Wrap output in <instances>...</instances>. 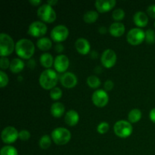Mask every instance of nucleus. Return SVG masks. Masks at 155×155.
<instances>
[{
  "label": "nucleus",
  "mask_w": 155,
  "mask_h": 155,
  "mask_svg": "<svg viewBox=\"0 0 155 155\" xmlns=\"http://www.w3.org/2000/svg\"><path fill=\"white\" fill-rule=\"evenodd\" d=\"M15 52L21 58L30 60L34 54L35 45L30 39H21L15 43Z\"/></svg>",
  "instance_id": "1"
},
{
  "label": "nucleus",
  "mask_w": 155,
  "mask_h": 155,
  "mask_svg": "<svg viewBox=\"0 0 155 155\" xmlns=\"http://www.w3.org/2000/svg\"><path fill=\"white\" fill-rule=\"evenodd\" d=\"M39 85L46 90H51L56 87L58 82V75L55 71L52 69H46L42 71L39 76Z\"/></svg>",
  "instance_id": "2"
},
{
  "label": "nucleus",
  "mask_w": 155,
  "mask_h": 155,
  "mask_svg": "<svg viewBox=\"0 0 155 155\" xmlns=\"http://www.w3.org/2000/svg\"><path fill=\"white\" fill-rule=\"evenodd\" d=\"M15 50V44L12 36L7 33H2L0 34V55L1 57H7Z\"/></svg>",
  "instance_id": "3"
},
{
  "label": "nucleus",
  "mask_w": 155,
  "mask_h": 155,
  "mask_svg": "<svg viewBox=\"0 0 155 155\" xmlns=\"http://www.w3.org/2000/svg\"><path fill=\"white\" fill-rule=\"evenodd\" d=\"M51 139L58 145H64L70 142L71 133L68 129L57 127L51 132Z\"/></svg>",
  "instance_id": "4"
},
{
  "label": "nucleus",
  "mask_w": 155,
  "mask_h": 155,
  "mask_svg": "<svg viewBox=\"0 0 155 155\" xmlns=\"http://www.w3.org/2000/svg\"><path fill=\"white\" fill-rule=\"evenodd\" d=\"M133 128L132 124L125 120H118L114 126V132L117 136L122 139H126L133 133Z\"/></svg>",
  "instance_id": "5"
},
{
  "label": "nucleus",
  "mask_w": 155,
  "mask_h": 155,
  "mask_svg": "<svg viewBox=\"0 0 155 155\" xmlns=\"http://www.w3.org/2000/svg\"><path fill=\"white\" fill-rule=\"evenodd\" d=\"M37 15L41 21L45 23H53L56 20V12L52 6L48 4H43L38 8Z\"/></svg>",
  "instance_id": "6"
},
{
  "label": "nucleus",
  "mask_w": 155,
  "mask_h": 155,
  "mask_svg": "<svg viewBox=\"0 0 155 155\" xmlns=\"http://www.w3.org/2000/svg\"><path fill=\"white\" fill-rule=\"evenodd\" d=\"M127 40L132 45H140L145 40V32L139 27L131 29L127 33Z\"/></svg>",
  "instance_id": "7"
},
{
  "label": "nucleus",
  "mask_w": 155,
  "mask_h": 155,
  "mask_svg": "<svg viewBox=\"0 0 155 155\" xmlns=\"http://www.w3.org/2000/svg\"><path fill=\"white\" fill-rule=\"evenodd\" d=\"M27 33L33 37L42 38L47 33V26L42 21H36L30 24Z\"/></svg>",
  "instance_id": "8"
},
{
  "label": "nucleus",
  "mask_w": 155,
  "mask_h": 155,
  "mask_svg": "<svg viewBox=\"0 0 155 155\" xmlns=\"http://www.w3.org/2000/svg\"><path fill=\"white\" fill-rule=\"evenodd\" d=\"M50 36L53 41L59 43V42H64L68 39V36H69V30L64 25L55 26L51 30Z\"/></svg>",
  "instance_id": "9"
},
{
  "label": "nucleus",
  "mask_w": 155,
  "mask_h": 155,
  "mask_svg": "<svg viewBox=\"0 0 155 155\" xmlns=\"http://www.w3.org/2000/svg\"><path fill=\"white\" fill-rule=\"evenodd\" d=\"M1 138L5 144H12L15 142L19 138V133L14 127H6L2 130Z\"/></svg>",
  "instance_id": "10"
},
{
  "label": "nucleus",
  "mask_w": 155,
  "mask_h": 155,
  "mask_svg": "<svg viewBox=\"0 0 155 155\" xmlns=\"http://www.w3.org/2000/svg\"><path fill=\"white\" fill-rule=\"evenodd\" d=\"M92 101L93 104L98 107H103L107 104L109 101L108 94L103 89L95 91L92 95Z\"/></svg>",
  "instance_id": "11"
},
{
  "label": "nucleus",
  "mask_w": 155,
  "mask_h": 155,
  "mask_svg": "<svg viewBox=\"0 0 155 155\" xmlns=\"http://www.w3.org/2000/svg\"><path fill=\"white\" fill-rule=\"evenodd\" d=\"M117 54L114 50L106 49L101 54V62L103 67L105 68H111L115 65L117 62Z\"/></svg>",
  "instance_id": "12"
},
{
  "label": "nucleus",
  "mask_w": 155,
  "mask_h": 155,
  "mask_svg": "<svg viewBox=\"0 0 155 155\" xmlns=\"http://www.w3.org/2000/svg\"><path fill=\"white\" fill-rule=\"evenodd\" d=\"M70 65V61L68 57L64 54H58L56 56L54 61V69L58 73H65Z\"/></svg>",
  "instance_id": "13"
},
{
  "label": "nucleus",
  "mask_w": 155,
  "mask_h": 155,
  "mask_svg": "<svg viewBox=\"0 0 155 155\" xmlns=\"http://www.w3.org/2000/svg\"><path fill=\"white\" fill-rule=\"evenodd\" d=\"M61 83L67 89H72L77 84V78L74 74L71 72H65L61 76Z\"/></svg>",
  "instance_id": "14"
},
{
  "label": "nucleus",
  "mask_w": 155,
  "mask_h": 155,
  "mask_svg": "<svg viewBox=\"0 0 155 155\" xmlns=\"http://www.w3.org/2000/svg\"><path fill=\"white\" fill-rule=\"evenodd\" d=\"M117 2L115 0H97L95 6L99 13H106L114 8Z\"/></svg>",
  "instance_id": "15"
},
{
  "label": "nucleus",
  "mask_w": 155,
  "mask_h": 155,
  "mask_svg": "<svg viewBox=\"0 0 155 155\" xmlns=\"http://www.w3.org/2000/svg\"><path fill=\"white\" fill-rule=\"evenodd\" d=\"M75 48L80 54H87L90 51V44L85 38H79L75 42Z\"/></svg>",
  "instance_id": "16"
},
{
  "label": "nucleus",
  "mask_w": 155,
  "mask_h": 155,
  "mask_svg": "<svg viewBox=\"0 0 155 155\" xmlns=\"http://www.w3.org/2000/svg\"><path fill=\"white\" fill-rule=\"evenodd\" d=\"M133 21L134 24L137 26L139 28L146 27L148 23V17L144 12L139 11L135 13L133 15Z\"/></svg>",
  "instance_id": "17"
},
{
  "label": "nucleus",
  "mask_w": 155,
  "mask_h": 155,
  "mask_svg": "<svg viewBox=\"0 0 155 155\" xmlns=\"http://www.w3.org/2000/svg\"><path fill=\"white\" fill-rule=\"evenodd\" d=\"M125 26L120 22H114L110 24L109 27V32L114 37H120L125 33Z\"/></svg>",
  "instance_id": "18"
},
{
  "label": "nucleus",
  "mask_w": 155,
  "mask_h": 155,
  "mask_svg": "<svg viewBox=\"0 0 155 155\" xmlns=\"http://www.w3.org/2000/svg\"><path fill=\"white\" fill-rule=\"evenodd\" d=\"M80 120L79 114L74 110H70L65 114L64 121L65 124H68L70 127H74L78 124Z\"/></svg>",
  "instance_id": "19"
},
{
  "label": "nucleus",
  "mask_w": 155,
  "mask_h": 155,
  "mask_svg": "<svg viewBox=\"0 0 155 155\" xmlns=\"http://www.w3.org/2000/svg\"><path fill=\"white\" fill-rule=\"evenodd\" d=\"M65 107L62 103L54 102L51 106V114L54 117L60 118L64 114Z\"/></svg>",
  "instance_id": "20"
},
{
  "label": "nucleus",
  "mask_w": 155,
  "mask_h": 155,
  "mask_svg": "<svg viewBox=\"0 0 155 155\" xmlns=\"http://www.w3.org/2000/svg\"><path fill=\"white\" fill-rule=\"evenodd\" d=\"M41 65L46 69H50L54 65V58L50 53H44L39 58Z\"/></svg>",
  "instance_id": "21"
},
{
  "label": "nucleus",
  "mask_w": 155,
  "mask_h": 155,
  "mask_svg": "<svg viewBox=\"0 0 155 155\" xmlns=\"http://www.w3.org/2000/svg\"><path fill=\"white\" fill-rule=\"evenodd\" d=\"M24 68V63L21 59L20 58H14L10 63V69L11 72L13 74H18L21 72Z\"/></svg>",
  "instance_id": "22"
},
{
  "label": "nucleus",
  "mask_w": 155,
  "mask_h": 155,
  "mask_svg": "<svg viewBox=\"0 0 155 155\" xmlns=\"http://www.w3.org/2000/svg\"><path fill=\"white\" fill-rule=\"evenodd\" d=\"M36 45H37L38 48L39 50L46 51L51 48V47H52V42L48 38L42 37L38 39V41L36 42Z\"/></svg>",
  "instance_id": "23"
},
{
  "label": "nucleus",
  "mask_w": 155,
  "mask_h": 155,
  "mask_svg": "<svg viewBox=\"0 0 155 155\" xmlns=\"http://www.w3.org/2000/svg\"><path fill=\"white\" fill-rule=\"evenodd\" d=\"M142 116V111L138 108H134L130 111L128 114V120L131 124H136L141 120Z\"/></svg>",
  "instance_id": "24"
},
{
  "label": "nucleus",
  "mask_w": 155,
  "mask_h": 155,
  "mask_svg": "<svg viewBox=\"0 0 155 155\" xmlns=\"http://www.w3.org/2000/svg\"><path fill=\"white\" fill-rule=\"evenodd\" d=\"M98 18V13L96 11H88L83 15V21L87 24L95 23Z\"/></svg>",
  "instance_id": "25"
},
{
  "label": "nucleus",
  "mask_w": 155,
  "mask_h": 155,
  "mask_svg": "<svg viewBox=\"0 0 155 155\" xmlns=\"http://www.w3.org/2000/svg\"><path fill=\"white\" fill-rule=\"evenodd\" d=\"M87 84L92 89H97L101 86V80L96 76H89L87 78Z\"/></svg>",
  "instance_id": "26"
},
{
  "label": "nucleus",
  "mask_w": 155,
  "mask_h": 155,
  "mask_svg": "<svg viewBox=\"0 0 155 155\" xmlns=\"http://www.w3.org/2000/svg\"><path fill=\"white\" fill-rule=\"evenodd\" d=\"M39 145L42 149H48L51 145V139L48 135H44L39 139Z\"/></svg>",
  "instance_id": "27"
},
{
  "label": "nucleus",
  "mask_w": 155,
  "mask_h": 155,
  "mask_svg": "<svg viewBox=\"0 0 155 155\" xmlns=\"http://www.w3.org/2000/svg\"><path fill=\"white\" fill-rule=\"evenodd\" d=\"M0 155H18V153L15 147L12 145H5L2 148Z\"/></svg>",
  "instance_id": "28"
},
{
  "label": "nucleus",
  "mask_w": 155,
  "mask_h": 155,
  "mask_svg": "<svg viewBox=\"0 0 155 155\" xmlns=\"http://www.w3.org/2000/svg\"><path fill=\"white\" fill-rule=\"evenodd\" d=\"M112 18L115 21H120L125 18V12L122 8H117L112 13Z\"/></svg>",
  "instance_id": "29"
},
{
  "label": "nucleus",
  "mask_w": 155,
  "mask_h": 155,
  "mask_svg": "<svg viewBox=\"0 0 155 155\" xmlns=\"http://www.w3.org/2000/svg\"><path fill=\"white\" fill-rule=\"evenodd\" d=\"M145 41L148 44H154L155 42V32L152 29H148L145 31Z\"/></svg>",
  "instance_id": "30"
},
{
  "label": "nucleus",
  "mask_w": 155,
  "mask_h": 155,
  "mask_svg": "<svg viewBox=\"0 0 155 155\" xmlns=\"http://www.w3.org/2000/svg\"><path fill=\"white\" fill-rule=\"evenodd\" d=\"M50 97L54 101L59 100L62 97V90L58 87H54L50 91Z\"/></svg>",
  "instance_id": "31"
},
{
  "label": "nucleus",
  "mask_w": 155,
  "mask_h": 155,
  "mask_svg": "<svg viewBox=\"0 0 155 155\" xmlns=\"http://www.w3.org/2000/svg\"><path fill=\"white\" fill-rule=\"evenodd\" d=\"M110 129V125L107 122H101L97 127V131L99 134H105Z\"/></svg>",
  "instance_id": "32"
},
{
  "label": "nucleus",
  "mask_w": 155,
  "mask_h": 155,
  "mask_svg": "<svg viewBox=\"0 0 155 155\" xmlns=\"http://www.w3.org/2000/svg\"><path fill=\"white\" fill-rule=\"evenodd\" d=\"M8 81L9 79L7 74L5 73L3 71H0V87L4 88L7 86Z\"/></svg>",
  "instance_id": "33"
},
{
  "label": "nucleus",
  "mask_w": 155,
  "mask_h": 155,
  "mask_svg": "<svg viewBox=\"0 0 155 155\" xmlns=\"http://www.w3.org/2000/svg\"><path fill=\"white\" fill-rule=\"evenodd\" d=\"M10 63L8 59L5 57H1L0 59V68H1L2 71L4 70H7L8 68H10Z\"/></svg>",
  "instance_id": "34"
},
{
  "label": "nucleus",
  "mask_w": 155,
  "mask_h": 155,
  "mask_svg": "<svg viewBox=\"0 0 155 155\" xmlns=\"http://www.w3.org/2000/svg\"><path fill=\"white\" fill-rule=\"evenodd\" d=\"M30 138V133L28 130H23L19 132V139L21 141H27L29 140Z\"/></svg>",
  "instance_id": "35"
},
{
  "label": "nucleus",
  "mask_w": 155,
  "mask_h": 155,
  "mask_svg": "<svg viewBox=\"0 0 155 155\" xmlns=\"http://www.w3.org/2000/svg\"><path fill=\"white\" fill-rule=\"evenodd\" d=\"M104 87L106 91L109 92V91H111L114 89V82L112 80H107L104 83Z\"/></svg>",
  "instance_id": "36"
},
{
  "label": "nucleus",
  "mask_w": 155,
  "mask_h": 155,
  "mask_svg": "<svg viewBox=\"0 0 155 155\" xmlns=\"http://www.w3.org/2000/svg\"><path fill=\"white\" fill-rule=\"evenodd\" d=\"M147 13L151 18H155V4L151 5L147 8Z\"/></svg>",
  "instance_id": "37"
},
{
  "label": "nucleus",
  "mask_w": 155,
  "mask_h": 155,
  "mask_svg": "<svg viewBox=\"0 0 155 155\" xmlns=\"http://www.w3.org/2000/svg\"><path fill=\"white\" fill-rule=\"evenodd\" d=\"M64 47L63 44H62L61 42L57 43L55 45V46H54V50H55L56 52L58 53H61L62 51H64Z\"/></svg>",
  "instance_id": "38"
},
{
  "label": "nucleus",
  "mask_w": 155,
  "mask_h": 155,
  "mask_svg": "<svg viewBox=\"0 0 155 155\" xmlns=\"http://www.w3.org/2000/svg\"><path fill=\"white\" fill-rule=\"evenodd\" d=\"M149 117H150V120H151L154 124H155V107L154 108L151 109V110L150 111Z\"/></svg>",
  "instance_id": "39"
},
{
  "label": "nucleus",
  "mask_w": 155,
  "mask_h": 155,
  "mask_svg": "<svg viewBox=\"0 0 155 155\" xmlns=\"http://www.w3.org/2000/svg\"><path fill=\"white\" fill-rule=\"evenodd\" d=\"M27 66L30 68H31V69H33L35 66H36V62H35L34 59H30L28 62H27Z\"/></svg>",
  "instance_id": "40"
},
{
  "label": "nucleus",
  "mask_w": 155,
  "mask_h": 155,
  "mask_svg": "<svg viewBox=\"0 0 155 155\" xmlns=\"http://www.w3.org/2000/svg\"><path fill=\"white\" fill-rule=\"evenodd\" d=\"M29 3L33 6H38L42 3V2L40 0H30V1H29Z\"/></svg>",
  "instance_id": "41"
},
{
  "label": "nucleus",
  "mask_w": 155,
  "mask_h": 155,
  "mask_svg": "<svg viewBox=\"0 0 155 155\" xmlns=\"http://www.w3.org/2000/svg\"><path fill=\"white\" fill-rule=\"evenodd\" d=\"M98 31L101 34H104V33H107V29L104 27H101L99 29H98Z\"/></svg>",
  "instance_id": "42"
},
{
  "label": "nucleus",
  "mask_w": 155,
  "mask_h": 155,
  "mask_svg": "<svg viewBox=\"0 0 155 155\" xmlns=\"http://www.w3.org/2000/svg\"><path fill=\"white\" fill-rule=\"evenodd\" d=\"M57 3H58V0H48V1H47V4H48L51 6L54 5H56Z\"/></svg>",
  "instance_id": "43"
},
{
  "label": "nucleus",
  "mask_w": 155,
  "mask_h": 155,
  "mask_svg": "<svg viewBox=\"0 0 155 155\" xmlns=\"http://www.w3.org/2000/svg\"><path fill=\"white\" fill-rule=\"evenodd\" d=\"M154 27H155V22H154Z\"/></svg>",
  "instance_id": "44"
}]
</instances>
